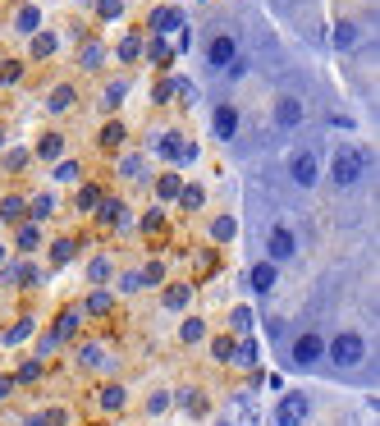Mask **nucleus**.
Wrapping results in <instances>:
<instances>
[{"mask_svg": "<svg viewBox=\"0 0 380 426\" xmlns=\"http://www.w3.org/2000/svg\"><path fill=\"white\" fill-rule=\"evenodd\" d=\"M362 170H367V152H362V147H353V142L335 147V161H330V179H335L339 188H353V184L362 179Z\"/></svg>", "mask_w": 380, "mask_h": 426, "instance_id": "obj_1", "label": "nucleus"}, {"mask_svg": "<svg viewBox=\"0 0 380 426\" xmlns=\"http://www.w3.org/2000/svg\"><path fill=\"white\" fill-rule=\"evenodd\" d=\"M289 179H294L298 188H312V184H321V161H316V152H307V147L289 152Z\"/></svg>", "mask_w": 380, "mask_h": 426, "instance_id": "obj_2", "label": "nucleus"}, {"mask_svg": "<svg viewBox=\"0 0 380 426\" xmlns=\"http://www.w3.org/2000/svg\"><path fill=\"white\" fill-rule=\"evenodd\" d=\"M362 353H367V344H362V335H353V330H348V335H335V339H330V358H335L339 367H358Z\"/></svg>", "mask_w": 380, "mask_h": 426, "instance_id": "obj_3", "label": "nucleus"}, {"mask_svg": "<svg viewBox=\"0 0 380 426\" xmlns=\"http://www.w3.org/2000/svg\"><path fill=\"white\" fill-rule=\"evenodd\" d=\"M307 408H312V404H307V394H284L275 422H280V426H303L307 422Z\"/></svg>", "mask_w": 380, "mask_h": 426, "instance_id": "obj_4", "label": "nucleus"}, {"mask_svg": "<svg viewBox=\"0 0 380 426\" xmlns=\"http://www.w3.org/2000/svg\"><path fill=\"white\" fill-rule=\"evenodd\" d=\"M321 353H326L321 335H298V339H294V362H298V367H312Z\"/></svg>", "mask_w": 380, "mask_h": 426, "instance_id": "obj_5", "label": "nucleus"}, {"mask_svg": "<svg viewBox=\"0 0 380 426\" xmlns=\"http://www.w3.org/2000/svg\"><path fill=\"white\" fill-rule=\"evenodd\" d=\"M184 28V14L174 10V5H161V10H152V37L161 33H179Z\"/></svg>", "mask_w": 380, "mask_h": 426, "instance_id": "obj_6", "label": "nucleus"}, {"mask_svg": "<svg viewBox=\"0 0 380 426\" xmlns=\"http://www.w3.org/2000/svg\"><path fill=\"white\" fill-rule=\"evenodd\" d=\"M275 124H280V129L303 124V101H298V97H280V101H275Z\"/></svg>", "mask_w": 380, "mask_h": 426, "instance_id": "obj_7", "label": "nucleus"}, {"mask_svg": "<svg viewBox=\"0 0 380 426\" xmlns=\"http://www.w3.org/2000/svg\"><path fill=\"white\" fill-rule=\"evenodd\" d=\"M294 248H298V243H294V234H289V230H275L271 243H266L271 262H289V257H294Z\"/></svg>", "mask_w": 380, "mask_h": 426, "instance_id": "obj_8", "label": "nucleus"}, {"mask_svg": "<svg viewBox=\"0 0 380 426\" xmlns=\"http://www.w3.org/2000/svg\"><path fill=\"white\" fill-rule=\"evenodd\" d=\"M211 65H216V69H229V65H234V37H229V33H220L216 37V42H211Z\"/></svg>", "mask_w": 380, "mask_h": 426, "instance_id": "obj_9", "label": "nucleus"}, {"mask_svg": "<svg viewBox=\"0 0 380 426\" xmlns=\"http://www.w3.org/2000/svg\"><path fill=\"white\" fill-rule=\"evenodd\" d=\"M161 152L170 156V161H193V156H197V147H193L188 138H179V133H170V138L161 142Z\"/></svg>", "mask_w": 380, "mask_h": 426, "instance_id": "obj_10", "label": "nucleus"}, {"mask_svg": "<svg viewBox=\"0 0 380 426\" xmlns=\"http://www.w3.org/2000/svg\"><path fill=\"white\" fill-rule=\"evenodd\" d=\"M97 211H101V225H115V230H120V225H124V216H129L120 197H101V202H97Z\"/></svg>", "mask_w": 380, "mask_h": 426, "instance_id": "obj_11", "label": "nucleus"}, {"mask_svg": "<svg viewBox=\"0 0 380 426\" xmlns=\"http://www.w3.org/2000/svg\"><path fill=\"white\" fill-rule=\"evenodd\" d=\"M74 97H78V92L69 88V83H60V88L51 92V101H46V110H51V115H65V110L74 106Z\"/></svg>", "mask_w": 380, "mask_h": 426, "instance_id": "obj_12", "label": "nucleus"}, {"mask_svg": "<svg viewBox=\"0 0 380 426\" xmlns=\"http://www.w3.org/2000/svg\"><path fill=\"white\" fill-rule=\"evenodd\" d=\"M60 152H65V138H60V133H42L37 156H42V161H60Z\"/></svg>", "mask_w": 380, "mask_h": 426, "instance_id": "obj_13", "label": "nucleus"}, {"mask_svg": "<svg viewBox=\"0 0 380 426\" xmlns=\"http://www.w3.org/2000/svg\"><path fill=\"white\" fill-rule=\"evenodd\" d=\"M234 129H239V110H234V106H220L216 110V133H220V138H234Z\"/></svg>", "mask_w": 380, "mask_h": 426, "instance_id": "obj_14", "label": "nucleus"}, {"mask_svg": "<svg viewBox=\"0 0 380 426\" xmlns=\"http://www.w3.org/2000/svg\"><path fill=\"white\" fill-rule=\"evenodd\" d=\"M271 284H275V266H271V262H257V266H252V289H257V294H266Z\"/></svg>", "mask_w": 380, "mask_h": 426, "instance_id": "obj_15", "label": "nucleus"}, {"mask_svg": "<svg viewBox=\"0 0 380 426\" xmlns=\"http://www.w3.org/2000/svg\"><path fill=\"white\" fill-rule=\"evenodd\" d=\"M188 298H193V289H188V284H170V294H165V307H174V312H179V307H188Z\"/></svg>", "mask_w": 380, "mask_h": 426, "instance_id": "obj_16", "label": "nucleus"}, {"mask_svg": "<svg viewBox=\"0 0 380 426\" xmlns=\"http://www.w3.org/2000/svg\"><path fill=\"white\" fill-rule=\"evenodd\" d=\"M229 358L239 362V367H257V344H252V339H243V344L229 353Z\"/></svg>", "mask_w": 380, "mask_h": 426, "instance_id": "obj_17", "label": "nucleus"}, {"mask_svg": "<svg viewBox=\"0 0 380 426\" xmlns=\"http://www.w3.org/2000/svg\"><path fill=\"white\" fill-rule=\"evenodd\" d=\"M202 335H207V326H202V321H197V317H188L184 326H179V339H184V344H197V339H202Z\"/></svg>", "mask_w": 380, "mask_h": 426, "instance_id": "obj_18", "label": "nucleus"}, {"mask_svg": "<svg viewBox=\"0 0 380 426\" xmlns=\"http://www.w3.org/2000/svg\"><path fill=\"white\" fill-rule=\"evenodd\" d=\"M202 202H207V193H202V188H179V207H184V211H197Z\"/></svg>", "mask_w": 380, "mask_h": 426, "instance_id": "obj_19", "label": "nucleus"}, {"mask_svg": "<svg viewBox=\"0 0 380 426\" xmlns=\"http://www.w3.org/2000/svg\"><path fill=\"white\" fill-rule=\"evenodd\" d=\"M101 408H110V413H120V408H124V390H120V385H106V390H101Z\"/></svg>", "mask_w": 380, "mask_h": 426, "instance_id": "obj_20", "label": "nucleus"}, {"mask_svg": "<svg viewBox=\"0 0 380 426\" xmlns=\"http://www.w3.org/2000/svg\"><path fill=\"white\" fill-rule=\"evenodd\" d=\"M23 211H28V202H23V197H5V202H0V220H19Z\"/></svg>", "mask_w": 380, "mask_h": 426, "instance_id": "obj_21", "label": "nucleus"}, {"mask_svg": "<svg viewBox=\"0 0 380 426\" xmlns=\"http://www.w3.org/2000/svg\"><path fill=\"white\" fill-rule=\"evenodd\" d=\"M74 330H78V312H65V317L55 321V330H51V335H55V339H69Z\"/></svg>", "mask_w": 380, "mask_h": 426, "instance_id": "obj_22", "label": "nucleus"}, {"mask_svg": "<svg viewBox=\"0 0 380 426\" xmlns=\"http://www.w3.org/2000/svg\"><path fill=\"white\" fill-rule=\"evenodd\" d=\"M138 55H142V37L129 33V37L120 42V60H138Z\"/></svg>", "mask_w": 380, "mask_h": 426, "instance_id": "obj_23", "label": "nucleus"}, {"mask_svg": "<svg viewBox=\"0 0 380 426\" xmlns=\"http://www.w3.org/2000/svg\"><path fill=\"white\" fill-rule=\"evenodd\" d=\"M33 55H37V60L55 55V37H51V33H37V37H33Z\"/></svg>", "mask_w": 380, "mask_h": 426, "instance_id": "obj_24", "label": "nucleus"}, {"mask_svg": "<svg viewBox=\"0 0 380 426\" xmlns=\"http://www.w3.org/2000/svg\"><path fill=\"white\" fill-rule=\"evenodd\" d=\"M55 179H60V184H78V179H83V170H78V161H60Z\"/></svg>", "mask_w": 380, "mask_h": 426, "instance_id": "obj_25", "label": "nucleus"}, {"mask_svg": "<svg viewBox=\"0 0 380 426\" xmlns=\"http://www.w3.org/2000/svg\"><path fill=\"white\" fill-rule=\"evenodd\" d=\"M19 78H23L19 60H0V83H19Z\"/></svg>", "mask_w": 380, "mask_h": 426, "instance_id": "obj_26", "label": "nucleus"}, {"mask_svg": "<svg viewBox=\"0 0 380 426\" xmlns=\"http://www.w3.org/2000/svg\"><path fill=\"white\" fill-rule=\"evenodd\" d=\"M124 142V124H106L101 129V147H120Z\"/></svg>", "mask_w": 380, "mask_h": 426, "instance_id": "obj_27", "label": "nucleus"}, {"mask_svg": "<svg viewBox=\"0 0 380 426\" xmlns=\"http://www.w3.org/2000/svg\"><path fill=\"white\" fill-rule=\"evenodd\" d=\"M358 42V28H353V23H339L335 28V46H353Z\"/></svg>", "mask_w": 380, "mask_h": 426, "instance_id": "obj_28", "label": "nucleus"}, {"mask_svg": "<svg viewBox=\"0 0 380 426\" xmlns=\"http://www.w3.org/2000/svg\"><path fill=\"white\" fill-rule=\"evenodd\" d=\"M110 303H115V298H110L106 289H101V294H92V298H87V312H97V317H101V312H110Z\"/></svg>", "mask_w": 380, "mask_h": 426, "instance_id": "obj_29", "label": "nucleus"}, {"mask_svg": "<svg viewBox=\"0 0 380 426\" xmlns=\"http://www.w3.org/2000/svg\"><path fill=\"white\" fill-rule=\"evenodd\" d=\"M211 234H216L220 243H229V239H234V220H229V216H220L216 225H211Z\"/></svg>", "mask_w": 380, "mask_h": 426, "instance_id": "obj_30", "label": "nucleus"}, {"mask_svg": "<svg viewBox=\"0 0 380 426\" xmlns=\"http://www.w3.org/2000/svg\"><path fill=\"white\" fill-rule=\"evenodd\" d=\"M124 92H129V83H110V88H106V110H115V106H120V101H124Z\"/></svg>", "mask_w": 380, "mask_h": 426, "instance_id": "obj_31", "label": "nucleus"}, {"mask_svg": "<svg viewBox=\"0 0 380 426\" xmlns=\"http://www.w3.org/2000/svg\"><path fill=\"white\" fill-rule=\"evenodd\" d=\"M37 23H42V14H37L33 5H28V10H19V28H23V33H33Z\"/></svg>", "mask_w": 380, "mask_h": 426, "instance_id": "obj_32", "label": "nucleus"}, {"mask_svg": "<svg viewBox=\"0 0 380 426\" xmlns=\"http://www.w3.org/2000/svg\"><path fill=\"white\" fill-rule=\"evenodd\" d=\"M28 335H33V321L23 317V321H19V326H14V330H10V335H5V344H19V339H28Z\"/></svg>", "mask_w": 380, "mask_h": 426, "instance_id": "obj_33", "label": "nucleus"}, {"mask_svg": "<svg viewBox=\"0 0 380 426\" xmlns=\"http://www.w3.org/2000/svg\"><path fill=\"white\" fill-rule=\"evenodd\" d=\"M51 207H55V197H37L28 211H33V220H46V216H51Z\"/></svg>", "mask_w": 380, "mask_h": 426, "instance_id": "obj_34", "label": "nucleus"}, {"mask_svg": "<svg viewBox=\"0 0 380 426\" xmlns=\"http://www.w3.org/2000/svg\"><path fill=\"white\" fill-rule=\"evenodd\" d=\"M19 248H23V252L37 248V225H23V230H19Z\"/></svg>", "mask_w": 380, "mask_h": 426, "instance_id": "obj_35", "label": "nucleus"}, {"mask_svg": "<svg viewBox=\"0 0 380 426\" xmlns=\"http://www.w3.org/2000/svg\"><path fill=\"white\" fill-rule=\"evenodd\" d=\"M97 202H101L97 188H83V193H78V207H83V211H97Z\"/></svg>", "mask_w": 380, "mask_h": 426, "instance_id": "obj_36", "label": "nucleus"}, {"mask_svg": "<svg viewBox=\"0 0 380 426\" xmlns=\"http://www.w3.org/2000/svg\"><path fill=\"white\" fill-rule=\"evenodd\" d=\"M161 197H179V175H161Z\"/></svg>", "mask_w": 380, "mask_h": 426, "instance_id": "obj_37", "label": "nucleus"}, {"mask_svg": "<svg viewBox=\"0 0 380 426\" xmlns=\"http://www.w3.org/2000/svg\"><path fill=\"white\" fill-rule=\"evenodd\" d=\"M101 55H106V51H101L97 42H92V46H83V65H87V69H97V65H101Z\"/></svg>", "mask_w": 380, "mask_h": 426, "instance_id": "obj_38", "label": "nucleus"}, {"mask_svg": "<svg viewBox=\"0 0 380 426\" xmlns=\"http://www.w3.org/2000/svg\"><path fill=\"white\" fill-rule=\"evenodd\" d=\"M161 280H165V266L161 262H152L147 271H142V284H161Z\"/></svg>", "mask_w": 380, "mask_h": 426, "instance_id": "obj_39", "label": "nucleus"}, {"mask_svg": "<svg viewBox=\"0 0 380 426\" xmlns=\"http://www.w3.org/2000/svg\"><path fill=\"white\" fill-rule=\"evenodd\" d=\"M147 51H152V60H161V65L170 60V46H165L161 37H152V46H147Z\"/></svg>", "mask_w": 380, "mask_h": 426, "instance_id": "obj_40", "label": "nucleus"}, {"mask_svg": "<svg viewBox=\"0 0 380 426\" xmlns=\"http://www.w3.org/2000/svg\"><path fill=\"white\" fill-rule=\"evenodd\" d=\"M74 257V239H60L55 243V262H69Z\"/></svg>", "mask_w": 380, "mask_h": 426, "instance_id": "obj_41", "label": "nucleus"}, {"mask_svg": "<svg viewBox=\"0 0 380 426\" xmlns=\"http://www.w3.org/2000/svg\"><path fill=\"white\" fill-rule=\"evenodd\" d=\"M83 362H87V367H106V362H101V349H97V344H87V349H83Z\"/></svg>", "mask_w": 380, "mask_h": 426, "instance_id": "obj_42", "label": "nucleus"}, {"mask_svg": "<svg viewBox=\"0 0 380 426\" xmlns=\"http://www.w3.org/2000/svg\"><path fill=\"white\" fill-rule=\"evenodd\" d=\"M252 326V312L248 307H234V330H248Z\"/></svg>", "mask_w": 380, "mask_h": 426, "instance_id": "obj_43", "label": "nucleus"}, {"mask_svg": "<svg viewBox=\"0 0 380 426\" xmlns=\"http://www.w3.org/2000/svg\"><path fill=\"white\" fill-rule=\"evenodd\" d=\"M124 10V0H101V19H115Z\"/></svg>", "mask_w": 380, "mask_h": 426, "instance_id": "obj_44", "label": "nucleus"}, {"mask_svg": "<svg viewBox=\"0 0 380 426\" xmlns=\"http://www.w3.org/2000/svg\"><path fill=\"white\" fill-rule=\"evenodd\" d=\"M106 275H110V262H106V257H97V262H92V280H106Z\"/></svg>", "mask_w": 380, "mask_h": 426, "instance_id": "obj_45", "label": "nucleus"}, {"mask_svg": "<svg viewBox=\"0 0 380 426\" xmlns=\"http://www.w3.org/2000/svg\"><path fill=\"white\" fill-rule=\"evenodd\" d=\"M165 404H170V394H152V399H147V413H165Z\"/></svg>", "mask_w": 380, "mask_h": 426, "instance_id": "obj_46", "label": "nucleus"}, {"mask_svg": "<svg viewBox=\"0 0 380 426\" xmlns=\"http://www.w3.org/2000/svg\"><path fill=\"white\" fill-rule=\"evenodd\" d=\"M211 349H216V358H220V362H229V353H234V344H229V339H216Z\"/></svg>", "mask_w": 380, "mask_h": 426, "instance_id": "obj_47", "label": "nucleus"}, {"mask_svg": "<svg viewBox=\"0 0 380 426\" xmlns=\"http://www.w3.org/2000/svg\"><path fill=\"white\" fill-rule=\"evenodd\" d=\"M120 170H124V175H129V179H133V175H142V161H138V156H129V161H124V165H120Z\"/></svg>", "mask_w": 380, "mask_h": 426, "instance_id": "obj_48", "label": "nucleus"}, {"mask_svg": "<svg viewBox=\"0 0 380 426\" xmlns=\"http://www.w3.org/2000/svg\"><path fill=\"white\" fill-rule=\"evenodd\" d=\"M142 230L152 234V230H161V211H147V220H142Z\"/></svg>", "mask_w": 380, "mask_h": 426, "instance_id": "obj_49", "label": "nucleus"}, {"mask_svg": "<svg viewBox=\"0 0 380 426\" xmlns=\"http://www.w3.org/2000/svg\"><path fill=\"white\" fill-rule=\"evenodd\" d=\"M37 376H42V367H37V362H28V367L19 372V381H37Z\"/></svg>", "mask_w": 380, "mask_h": 426, "instance_id": "obj_50", "label": "nucleus"}, {"mask_svg": "<svg viewBox=\"0 0 380 426\" xmlns=\"http://www.w3.org/2000/svg\"><path fill=\"white\" fill-rule=\"evenodd\" d=\"M42 426H65V413H46V417H42Z\"/></svg>", "mask_w": 380, "mask_h": 426, "instance_id": "obj_51", "label": "nucleus"}, {"mask_svg": "<svg viewBox=\"0 0 380 426\" xmlns=\"http://www.w3.org/2000/svg\"><path fill=\"white\" fill-rule=\"evenodd\" d=\"M0 399H10V376H0Z\"/></svg>", "mask_w": 380, "mask_h": 426, "instance_id": "obj_52", "label": "nucleus"}, {"mask_svg": "<svg viewBox=\"0 0 380 426\" xmlns=\"http://www.w3.org/2000/svg\"><path fill=\"white\" fill-rule=\"evenodd\" d=\"M0 262H5V248H0Z\"/></svg>", "mask_w": 380, "mask_h": 426, "instance_id": "obj_53", "label": "nucleus"}]
</instances>
